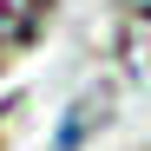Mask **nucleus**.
Here are the masks:
<instances>
[{"mask_svg": "<svg viewBox=\"0 0 151 151\" xmlns=\"http://www.w3.org/2000/svg\"><path fill=\"white\" fill-rule=\"evenodd\" d=\"M53 0H0V53H13V46H27L40 33V20Z\"/></svg>", "mask_w": 151, "mask_h": 151, "instance_id": "f257e3e1", "label": "nucleus"}]
</instances>
